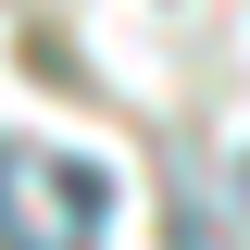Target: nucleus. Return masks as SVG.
Returning a JSON list of instances; mask_svg holds the SVG:
<instances>
[{
  "label": "nucleus",
  "instance_id": "1",
  "mask_svg": "<svg viewBox=\"0 0 250 250\" xmlns=\"http://www.w3.org/2000/svg\"><path fill=\"white\" fill-rule=\"evenodd\" d=\"M113 225V175L38 138H0V250H100Z\"/></svg>",
  "mask_w": 250,
  "mask_h": 250
}]
</instances>
